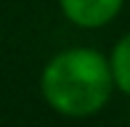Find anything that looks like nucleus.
I'll return each instance as SVG.
<instances>
[{
	"mask_svg": "<svg viewBox=\"0 0 130 127\" xmlns=\"http://www.w3.org/2000/svg\"><path fill=\"white\" fill-rule=\"evenodd\" d=\"M45 101L64 117H90L106 106L114 88L111 66L98 50L72 48L53 56L40 77Z\"/></svg>",
	"mask_w": 130,
	"mask_h": 127,
	"instance_id": "f257e3e1",
	"label": "nucleus"
},
{
	"mask_svg": "<svg viewBox=\"0 0 130 127\" xmlns=\"http://www.w3.org/2000/svg\"><path fill=\"white\" fill-rule=\"evenodd\" d=\"M125 0H61V11L72 24L93 29L104 27L120 13Z\"/></svg>",
	"mask_w": 130,
	"mask_h": 127,
	"instance_id": "f03ea898",
	"label": "nucleus"
},
{
	"mask_svg": "<svg viewBox=\"0 0 130 127\" xmlns=\"http://www.w3.org/2000/svg\"><path fill=\"white\" fill-rule=\"evenodd\" d=\"M109 66H111L114 85L125 95H130V32L117 43L114 53H111V58H109Z\"/></svg>",
	"mask_w": 130,
	"mask_h": 127,
	"instance_id": "7ed1b4c3",
	"label": "nucleus"
}]
</instances>
